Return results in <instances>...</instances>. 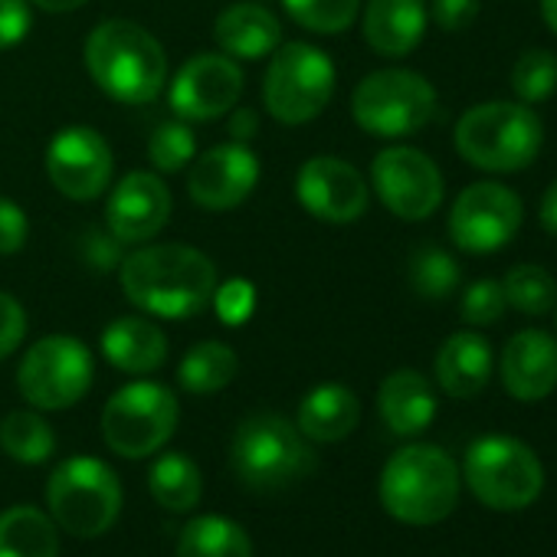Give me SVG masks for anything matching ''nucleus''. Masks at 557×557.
Returning <instances> with one entry per match:
<instances>
[{"label": "nucleus", "mask_w": 557, "mask_h": 557, "mask_svg": "<svg viewBox=\"0 0 557 557\" xmlns=\"http://www.w3.org/2000/svg\"><path fill=\"white\" fill-rule=\"evenodd\" d=\"M27 213L21 210V203H14L11 197H0V256L21 252L27 246Z\"/></svg>", "instance_id": "obj_41"}, {"label": "nucleus", "mask_w": 557, "mask_h": 557, "mask_svg": "<svg viewBox=\"0 0 557 557\" xmlns=\"http://www.w3.org/2000/svg\"><path fill=\"white\" fill-rule=\"evenodd\" d=\"M47 508L73 537H99L122 515V482L99 456H70L47 479Z\"/></svg>", "instance_id": "obj_6"}, {"label": "nucleus", "mask_w": 557, "mask_h": 557, "mask_svg": "<svg viewBox=\"0 0 557 557\" xmlns=\"http://www.w3.org/2000/svg\"><path fill=\"white\" fill-rule=\"evenodd\" d=\"M102 355L106 361L122 374H151L168 358V338L164 332L138 315H122L102 329Z\"/></svg>", "instance_id": "obj_24"}, {"label": "nucleus", "mask_w": 557, "mask_h": 557, "mask_svg": "<svg viewBox=\"0 0 557 557\" xmlns=\"http://www.w3.org/2000/svg\"><path fill=\"white\" fill-rule=\"evenodd\" d=\"M0 557H60L57 521L34 505L0 511Z\"/></svg>", "instance_id": "obj_26"}, {"label": "nucleus", "mask_w": 557, "mask_h": 557, "mask_svg": "<svg viewBox=\"0 0 557 557\" xmlns=\"http://www.w3.org/2000/svg\"><path fill=\"white\" fill-rule=\"evenodd\" d=\"M502 293L511 309L521 315H547L557 306V283L544 265L518 262L505 272Z\"/></svg>", "instance_id": "obj_31"}, {"label": "nucleus", "mask_w": 557, "mask_h": 557, "mask_svg": "<svg viewBox=\"0 0 557 557\" xmlns=\"http://www.w3.org/2000/svg\"><path fill=\"white\" fill-rule=\"evenodd\" d=\"M256 184H259V158L239 141L213 145L210 151L190 161V174H187L190 200L213 213H226L239 207L256 190Z\"/></svg>", "instance_id": "obj_17"}, {"label": "nucleus", "mask_w": 557, "mask_h": 557, "mask_svg": "<svg viewBox=\"0 0 557 557\" xmlns=\"http://www.w3.org/2000/svg\"><path fill=\"white\" fill-rule=\"evenodd\" d=\"M453 141L472 168L492 174H515L537 158L544 145V125L531 106L495 99L472 106L456 122Z\"/></svg>", "instance_id": "obj_5"}, {"label": "nucleus", "mask_w": 557, "mask_h": 557, "mask_svg": "<svg viewBox=\"0 0 557 557\" xmlns=\"http://www.w3.org/2000/svg\"><path fill=\"white\" fill-rule=\"evenodd\" d=\"M351 115L358 128L374 138H407L436 115V89L423 73L377 70L355 86Z\"/></svg>", "instance_id": "obj_9"}, {"label": "nucleus", "mask_w": 557, "mask_h": 557, "mask_svg": "<svg viewBox=\"0 0 557 557\" xmlns=\"http://www.w3.org/2000/svg\"><path fill=\"white\" fill-rule=\"evenodd\" d=\"M181 404L158 381L125 384L102 407V440L122 459L154 456L177 430Z\"/></svg>", "instance_id": "obj_10"}, {"label": "nucleus", "mask_w": 557, "mask_h": 557, "mask_svg": "<svg viewBox=\"0 0 557 557\" xmlns=\"http://www.w3.org/2000/svg\"><path fill=\"white\" fill-rule=\"evenodd\" d=\"M537 220L550 236H557V177L547 184V190H544V197L537 203Z\"/></svg>", "instance_id": "obj_44"}, {"label": "nucleus", "mask_w": 557, "mask_h": 557, "mask_svg": "<svg viewBox=\"0 0 557 557\" xmlns=\"http://www.w3.org/2000/svg\"><path fill=\"white\" fill-rule=\"evenodd\" d=\"M283 8L302 30L335 37L358 21L361 0H283Z\"/></svg>", "instance_id": "obj_33"}, {"label": "nucleus", "mask_w": 557, "mask_h": 557, "mask_svg": "<svg viewBox=\"0 0 557 557\" xmlns=\"http://www.w3.org/2000/svg\"><path fill=\"white\" fill-rule=\"evenodd\" d=\"M335 96V63L312 44H283L265 66L262 102L283 125H306L325 112Z\"/></svg>", "instance_id": "obj_8"}, {"label": "nucleus", "mask_w": 557, "mask_h": 557, "mask_svg": "<svg viewBox=\"0 0 557 557\" xmlns=\"http://www.w3.org/2000/svg\"><path fill=\"white\" fill-rule=\"evenodd\" d=\"M426 24H430L426 0H368L361 17L368 47L387 60H400L413 53L426 37Z\"/></svg>", "instance_id": "obj_20"}, {"label": "nucleus", "mask_w": 557, "mask_h": 557, "mask_svg": "<svg viewBox=\"0 0 557 557\" xmlns=\"http://www.w3.org/2000/svg\"><path fill=\"white\" fill-rule=\"evenodd\" d=\"M459 482V466L446 449L433 443H410L387 459L377 492L394 521L426 528L453 515Z\"/></svg>", "instance_id": "obj_3"}, {"label": "nucleus", "mask_w": 557, "mask_h": 557, "mask_svg": "<svg viewBox=\"0 0 557 557\" xmlns=\"http://www.w3.org/2000/svg\"><path fill=\"white\" fill-rule=\"evenodd\" d=\"M213 40L230 60H265L283 47V24L262 4H230L213 24Z\"/></svg>", "instance_id": "obj_21"}, {"label": "nucleus", "mask_w": 557, "mask_h": 557, "mask_svg": "<svg viewBox=\"0 0 557 557\" xmlns=\"http://www.w3.org/2000/svg\"><path fill=\"white\" fill-rule=\"evenodd\" d=\"M79 249H83V259H86L96 272H112V269H119L122 259H125V243H122L109 226H106V230H99V226L86 230Z\"/></svg>", "instance_id": "obj_37"}, {"label": "nucleus", "mask_w": 557, "mask_h": 557, "mask_svg": "<svg viewBox=\"0 0 557 557\" xmlns=\"http://www.w3.org/2000/svg\"><path fill=\"white\" fill-rule=\"evenodd\" d=\"M34 14L27 0H0V50H11L27 40Z\"/></svg>", "instance_id": "obj_40"}, {"label": "nucleus", "mask_w": 557, "mask_h": 557, "mask_svg": "<svg viewBox=\"0 0 557 557\" xmlns=\"http://www.w3.org/2000/svg\"><path fill=\"white\" fill-rule=\"evenodd\" d=\"M125 299L154 319L184 322L200 315L216 293V262L184 243L138 246L119 265Z\"/></svg>", "instance_id": "obj_1"}, {"label": "nucleus", "mask_w": 557, "mask_h": 557, "mask_svg": "<svg viewBox=\"0 0 557 557\" xmlns=\"http://www.w3.org/2000/svg\"><path fill=\"white\" fill-rule=\"evenodd\" d=\"M557 89V57L550 50H524L511 66V92L524 106L550 99Z\"/></svg>", "instance_id": "obj_34"}, {"label": "nucleus", "mask_w": 557, "mask_h": 557, "mask_svg": "<svg viewBox=\"0 0 557 557\" xmlns=\"http://www.w3.org/2000/svg\"><path fill=\"white\" fill-rule=\"evenodd\" d=\"M243 70L226 53H197L171 83V109L184 122H213L239 106Z\"/></svg>", "instance_id": "obj_15"}, {"label": "nucleus", "mask_w": 557, "mask_h": 557, "mask_svg": "<svg viewBox=\"0 0 557 557\" xmlns=\"http://www.w3.org/2000/svg\"><path fill=\"white\" fill-rule=\"evenodd\" d=\"M361 423V400L345 384L312 387L296 413V426L309 443H342Z\"/></svg>", "instance_id": "obj_25"}, {"label": "nucleus", "mask_w": 557, "mask_h": 557, "mask_svg": "<svg viewBox=\"0 0 557 557\" xmlns=\"http://www.w3.org/2000/svg\"><path fill=\"white\" fill-rule=\"evenodd\" d=\"M230 466L252 492H278L315 469V449L289 417L256 410L233 433Z\"/></svg>", "instance_id": "obj_4"}, {"label": "nucleus", "mask_w": 557, "mask_h": 557, "mask_svg": "<svg viewBox=\"0 0 557 557\" xmlns=\"http://www.w3.org/2000/svg\"><path fill=\"white\" fill-rule=\"evenodd\" d=\"M502 384L521 404L550 397L557 387V342L541 329L511 335L502 351Z\"/></svg>", "instance_id": "obj_19"}, {"label": "nucleus", "mask_w": 557, "mask_h": 557, "mask_svg": "<svg viewBox=\"0 0 557 557\" xmlns=\"http://www.w3.org/2000/svg\"><path fill=\"white\" fill-rule=\"evenodd\" d=\"M410 286L420 299L443 302L459 286V262L440 246H423L410 259Z\"/></svg>", "instance_id": "obj_32"}, {"label": "nucleus", "mask_w": 557, "mask_h": 557, "mask_svg": "<svg viewBox=\"0 0 557 557\" xmlns=\"http://www.w3.org/2000/svg\"><path fill=\"white\" fill-rule=\"evenodd\" d=\"M210 306L216 309V315L226 325H243L252 315V309H256V293H252L249 283H239V278H233V283H226V286H216Z\"/></svg>", "instance_id": "obj_38"}, {"label": "nucleus", "mask_w": 557, "mask_h": 557, "mask_svg": "<svg viewBox=\"0 0 557 557\" xmlns=\"http://www.w3.org/2000/svg\"><path fill=\"white\" fill-rule=\"evenodd\" d=\"M296 197L315 220L345 226L364 216L371 190L364 174L345 158L315 154L296 174Z\"/></svg>", "instance_id": "obj_16"}, {"label": "nucleus", "mask_w": 557, "mask_h": 557, "mask_svg": "<svg viewBox=\"0 0 557 557\" xmlns=\"http://www.w3.org/2000/svg\"><path fill=\"white\" fill-rule=\"evenodd\" d=\"M236 374H239V358L223 342H200L177 364V384L197 397L230 387Z\"/></svg>", "instance_id": "obj_29"}, {"label": "nucleus", "mask_w": 557, "mask_h": 557, "mask_svg": "<svg viewBox=\"0 0 557 557\" xmlns=\"http://www.w3.org/2000/svg\"><path fill=\"white\" fill-rule=\"evenodd\" d=\"M371 184L381 203L407 223L430 220L446 194L436 161L410 145L384 148L371 164Z\"/></svg>", "instance_id": "obj_12"}, {"label": "nucleus", "mask_w": 557, "mask_h": 557, "mask_svg": "<svg viewBox=\"0 0 557 557\" xmlns=\"http://www.w3.org/2000/svg\"><path fill=\"white\" fill-rule=\"evenodd\" d=\"M96 377L92 351L73 335H47L24 355L17 368V391L37 410L76 407Z\"/></svg>", "instance_id": "obj_11"}, {"label": "nucleus", "mask_w": 557, "mask_h": 557, "mask_svg": "<svg viewBox=\"0 0 557 557\" xmlns=\"http://www.w3.org/2000/svg\"><path fill=\"white\" fill-rule=\"evenodd\" d=\"M436 381L456 400L479 397L492 381V345L479 332H456L436 351Z\"/></svg>", "instance_id": "obj_22"}, {"label": "nucleus", "mask_w": 557, "mask_h": 557, "mask_svg": "<svg viewBox=\"0 0 557 557\" xmlns=\"http://www.w3.org/2000/svg\"><path fill=\"white\" fill-rule=\"evenodd\" d=\"M148 492L151 498L174 511V515H184V511H194L200 495H203V475L197 469V462L184 453H164L151 462V472H148Z\"/></svg>", "instance_id": "obj_27"}, {"label": "nucleus", "mask_w": 557, "mask_h": 557, "mask_svg": "<svg viewBox=\"0 0 557 557\" xmlns=\"http://www.w3.org/2000/svg\"><path fill=\"white\" fill-rule=\"evenodd\" d=\"M86 70L92 83L122 106H148L168 83L164 47L135 21H102L86 40Z\"/></svg>", "instance_id": "obj_2"}, {"label": "nucleus", "mask_w": 557, "mask_h": 557, "mask_svg": "<svg viewBox=\"0 0 557 557\" xmlns=\"http://www.w3.org/2000/svg\"><path fill=\"white\" fill-rule=\"evenodd\" d=\"M505 309H508V302H505V293H502L498 278H475V283L462 293V302H459L462 322H469L475 329L502 322Z\"/></svg>", "instance_id": "obj_36"}, {"label": "nucleus", "mask_w": 557, "mask_h": 557, "mask_svg": "<svg viewBox=\"0 0 557 557\" xmlns=\"http://www.w3.org/2000/svg\"><path fill=\"white\" fill-rule=\"evenodd\" d=\"M0 449L21 466H40L57 453V433L37 410H11L0 420Z\"/></svg>", "instance_id": "obj_30"}, {"label": "nucleus", "mask_w": 557, "mask_h": 557, "mask_svg": "<svg viewBox=\"0 0 557 557\" xmlns=\"http://www.w3.org/2000/svg\"><path fill=\"white\" fill-rule=\"evenodd\" d=\"M479 4L482 0H433L430 17L436 21L443 34H462L479 17Z\"/></svg>", "instance_id": "obj_42"}, {"label": "nucleus", "mask_w": 557, "mask_h": 557, "mask_svg": "<svg viewBox=\"0 0 557 557\" xmlns=\"http://www.w3.org/2000/svg\"><path fill=\"white\" fill-rule=\"evenodd\" d=\"M30 4H37L47 14H73L86 4V0H30Z\"/></svg>", "instance_id": "obj_45"}, {"label": "nucleus", "mask_w": 557, "mask_h": 557, "mask_svg": "<svg viewBox=\"0 0 557 557\" xmlns=\"http://www.w3.org/2000/svg\"><path fill=\"white\" fill-rule=\"evenodd\" d=\"M256 132H259V115L252 109H233V115H230V138L246 145Z\"/></svg>", "instance_id": "obj_43"}, {"label": "nucleus", "mask_w": 557, "mask_h": 557, "mask_svg": "<svg viewBox=\"0 0 557 557\" xmlns=\"http://www.w3.org/2000/svg\"><path fill=\"white\" fill-rule=\"evenodd\" d=\"M27 338V312L24 306L11 296L0 293V361L11 358Z\"/></svg>", "instance_id": "obj_39"}, {"label": "nucleus", "mask_w": 557, "mask_h": 557, "mask_svg": "<svg viewBox=\"0 0 557 557\" xmlns=\"http://www.w3.org/2000/svg\"><path fill=\"white\" fill-rule=\"evenodd\" d=\"M377 413L394 436L423 433L436 417L433 384L413 368H400L387 374L377 387Z\"/></svg>", "instance_id": "obj_23"}, {"label": "nucleus", "mask_w": 557, "mask_h": 557, "mask_svg": "<svg viewBox=\"0 0 557 557\" xmlns=\"http://www.w3.org/2000/svg\"><path fill=\"white\" fill-rule=\"evenodd\" d=\"M171 220V190L161 181V174L151 171H132L125 174L106 203V226L125 243L141 246L154 239Z\"/></svg>", "instance_id": "obj_18"}, {"label": "nucleus", "mask_w": 557, "mask_h": 557, "mask_svg": "<svg viewBox=\"0 0 557 557\" xmlns=\"http://www.w3.org/2000/svg\"><path fill=\"white\" fill-rule=\"evenodd\" d=\"M115 171L109 141L89 125H70L47 145V177L70 200H96Z\"/></svg>", "instance_id": "obj_14"}, {"label": "nucleus", "mask_w": 557, "mask_h": 557, "mask_svg": "<svg viewBox=\"0 0 557 557\" xmlns=\"http://www.w3.org/2000/svg\"><path fill=\"white\" fill-rule=\"evenodd\" d=\"M537 4H541V21L557 37V0H537Z\"/></svg>", "instance_id": "obj_46"}, {"label": "nucleus", "mask_w": 557, "mask_h": 557, "mask_svg": "<svg viewBox=\"0 0 557 557\" xmlns=\"http://www.w3.org/2000/svg\"><path fill=\"white\" fill-rule=\"evenodd\" d=\"M462 479L469 492L495 511L528 508L544 492V466L537 453L505 433L479 436L466 449Z\"/></svg>", "instance_id": "obj_7"}, {"label": "nucleus", "mask_w": 557, "mask_h": 557, "mask_svg": "<svg viewBox=\"0 0 557 557\" xmlns=\"http://www.w3.org/2000/svg\"><path fill=\"white\" fill-rule=\"evenodd\" d=\"M177 557H252V541L223 515H197L181 531Z\"/></svg>", "instance_id": "obj_28"}, {"label": "nucleus", "mask_w": 557, "mask_h": 557, "mask_svg": "<svg viewBox=\"0 0 557 557\" xmlns=\"http://www.w3.org/2000/svg\"><path fill=\"white\" fill-rule=\"evenodd\" d=\"M521 220H524V203L511 187L498 181H479L469 184L453 200L449 236L462 252L485 256L505 249L521 230Z\"/></svg>", "instance_id": "obj_13"}, {"label": "nucleus", "mask_w": 557, "mask_h": 557, "mask_svg": "<svg viewBox=\"0 0 557 557\" xmlns=\"http://www.w3.org/2000/svg\"><path fill=\"white\" fill-rule=\"evenodd\" d=\"M197 158V138L187 122H164L148 138V161L161 174H177Z\"/></svg>", "instance_id": "obj_35"}]
</instances>
